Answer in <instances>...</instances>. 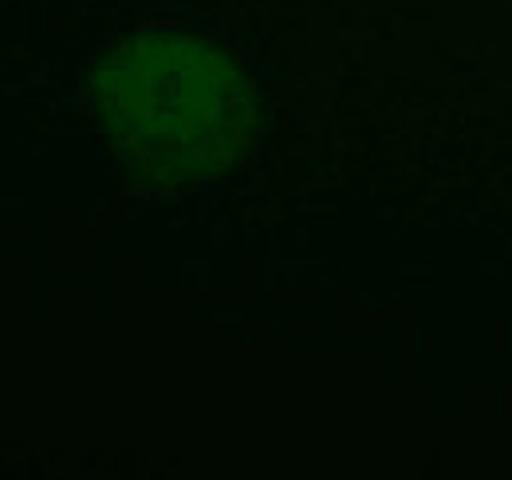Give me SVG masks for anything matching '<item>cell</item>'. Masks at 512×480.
Returning a JSON list of instances; mask_svg holds the SVG:
<instances>
[{
  "mask_svg": "<svg viewBox=\"0 0 512 480\" xmlns=\"http://www.w3.org/2000/svg\"><path fill=\"white\" fill-rule=\"evenodd\" d=\"M87 115L123 174L150 193L217 185L260 138L249 75L190 32H142L103 52L87 75Z\"/></svg>",
  "mask_w": 512,
  "mask_h": 480,
  "instance_id": "obj_1",
  "label": "cell"
}]
</instances>
